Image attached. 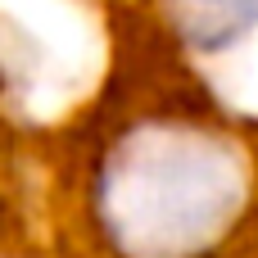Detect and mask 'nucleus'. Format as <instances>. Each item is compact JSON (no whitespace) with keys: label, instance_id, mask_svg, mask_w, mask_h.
Instances as JSON below:
<instances>
[{"label":"nucleus","instance_id":"1","mask_svg":"<svg viewBox=\"0 0 258 258\" xmlns=\"http://www.w3.org/2000/svg\"><path fill=\"white\" fill-rule=\"evenodd\" d=\"M104 258H227L258 209V145L200 104L113 118L82 181Z\"/></svg>","mask_w":258,"mask_h":258},{"label":"nucleus","instance_id":"2","mask_svg":"<svg viewBox=\"0 0 258 258\" xmlns=\"http://www.w3.org/2000/svg\"><path fill=\"white\" fill-rule=\"evenodd\" d=\"M168 18L186 50L222 54L258 32V0H168Z\"/></svg>","mask_w":258,"mask_h":258}]
</instances>
